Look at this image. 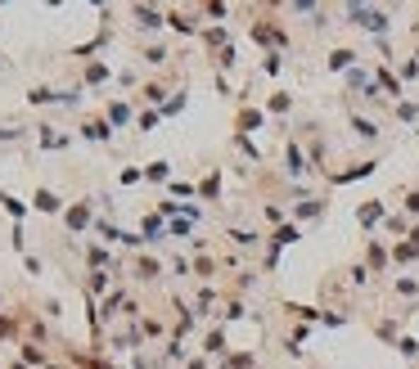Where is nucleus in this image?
<instances>
[{"label":"nucleus","instance_id":"60","mask_svg":"<svg viewBox=\"0 0 419 369\" xmlns=\"http://www.w3.org/2000/svg\"><path fill=\"white\" fill-rule=\"evenodd\" d=\"M226 14H230V9L217 5V0H212V5H203V18H226Z\"/></svg>","mask_w":419,"mask_h":369},{"label":"nucleus","instance_id":"22","mask_svg":"<svg viewBox=\"0 0 419 369\" xmlns=\"http://www.w3.org/2000/svg\"><path fill=\"white\" fill-rule=\"evenodd\" d=\"M59 100H64V90H54V86H32V90H28V104L32 108H50Z\"/></svg>","mask_w":419,"mask_h":369},{"label":"nucleus","instance_id":"44","mask_svg":"<svg viewBox=\"0 0 419 369\" xmlns=\"http://www.w3.org/2000/svg\"><path fill=\"white\" fill-rule=\"evenodd\" d=\"M397 356H406V361H419V342H415L411 334H401V338H397Z\"/></svg>","mask_w":419,"mask_h":369},{"label":"nucleus","instance_id":"53","mask_svg":"<svg viewBox=\"0 0 419 369\" xmlns=\"http://www.w3.org/2000/svg\"><path fill=\"white\" fill-rule=\"evenodd\" d=\"M23 135H28L23 127H0V144H18Z\"/></svg>","mask_w":419,"mask_h":369},{"label":"nucleus","instance_id":"62","mask_svg":"<svg viewBox=\"0 0 419 369\" xmlns=\"http://www.w3.org/2000/svg\"><path fill=\"white\" fill-rule=\"evenodd\" d=\"M9 369H32V365H23V361H18V365H9Z\"/></svg>","mask_w":419,"mask_h":369},{"label":"nucleus","instance_id":"54","mask_svg":"<svg viewBox=\"0 0 419 369\" xmlns=\"http://www.w3.org/2000/svg\"><path fill=\"white\" fill-rule=\"evenodd\" d=\"M14 329H18V320L9 311H0V338H14Z\"/></svg>","mask_w":419,"mask_h":369},{"label":"nucleus","instance_id":"27","mask_svg":"<svg viewBox=\"0 0 419 369\" xmlns=\"http://www.w3.org/2000/svg\"><path fill=\"white\" fill-rule=\"evenodd\" d=\"M266 113H270V117H285V113H293V95H289V90H275V95L266 100Z\"/></svg>","mask_w":419,"mask_h":369},{"label":"nucleus","instance_id":"31","mask_svg":"<svg viewBox=\"0 0 419 369\" xmlns=\"http://www.w3.org/2000/svg\"><path fill=\"white\" fill-rule=\"evenodd\" d=\"M104 117L113 122V127H127V122H131V104L127 100H113V104L104 108Z\"/></svg>","mask_w":419,"mask_h":369},{"label":"nucleus","instance_id":"56","mask_svg":"<svg viewBox=\"0 0 419 369\" xmlns=\"http://www.w3.org/2000/svg\"><path fill=\"white\" fill-rule=\"evenodd\" d=\"M117 180H122V184H140V180H144V171H140V167H122V176H117Z\"/></svg>","mask_w":419,"mask_h":369},{"label":"nucleus","instance_id":"41","mask_svg":"<svg viewBox=\"0 0 419 369\" xmlns=\"http://www.w3.org/2000/svg\"><path fill=\"white\" fill-rule=\"evenodd\" d=\"M18 356H23V365H36V369L45 365V351L36 347V342H23V347H18Z\"/></svg>","mask_w":419,"mask_h":369},{"label":"nucleus","instance_id":"1","mask_svg":"<svg viewBox=\"0 0 419 369\" xmlns=\"http://www.w3.org/2000/svg\"><path fill=\"white\" fill-rule=\"evenodd\" d=\"M343 18H348L356 32H369L374 41H384V36L392 32V18L384 14V9H374V5H343Z\"/></svg>","mask_w":419,"mask_h":369},{"label":"nucleus","instance_id":"13","mask_svg":"<svg viewBox=\"0 0 419 369\" xmlns=\"http://www.w3.org/2000/svg\"><path fill=\"white\" fill-rule=\"evenodd\" d=\"M91 221H95V203H72L64 212V226L72 235H77V230H91Z\"/></svg>","mask_w":419,"mask_h":369},{"label":"nucleus","instance_id":"30","mask_svg":"<svg viewBox=\"0 0 419 369\" xmlns=\"http://www.w3.org/2000/svg\"><path fill=\"white\" fill-rule=\"evenodd\" d=\"M140 59H144V68H167V45H144L140 50Z\"/></svg>","mask_w":419,"mask_h":369},{"label":"nucleus","instance_id":"55","mask_svg":"<svg viewBox=\"0 0 419 369\" xmlns=\"http://www.w3.org/2000/svg\"><path fill=\"white\" fill-rule=\"evenodd\" d=\"M23 266H28V275H45V262H41L36 252H28V257H23Z\"/></svg>","mask_w":419,"mask_h":369},{"label":"nucleus","instance_id":"48","mask_svg":"<svg viewBox=\"0 0 419 369\" xmlns=\"http://www.w3.org/2000/svg\"><path fill=\"white\" fill-rule=\"evenodd\" d=\"M397 77H401V81H415V77H419V54H411V59H401V68H397Z\"/></svg>","mask_w":419,"mask_h":369},{"label":"nucleus","instance_id":"6","mask_svg":"<svg viewBox=\"0 0 419 369\" xmlns=\"http://www.w3.org/2000/svg\"><path fill=\"white\" fill-rule=\"evenodd\" d=\"M379 171V158H365V163H352L348 171H329V184H352V180H365Z\"/></svg>","mask_w":419,"mask_h":369},{"label":"nucleus","instance_id":"9","mask_svg":"<svg viewBox=\"0 0 419 369\" xmlns=\"http://www.w3.org/2000/svg\"><path fill=\"white\" fill-rule=\"evenodd\" d=\"M81 140L108 144V140H113V122H108V117H86V122H81Z\"/></svg>","mask_w":419,"mask_h":369},{"label":"nucleus","instance_id":"43","mask_svg":"<svg viewBox=\"0 0 419 369\" xmlns=\"http://www.w3.org/2000/svg\"><path fill=\"white\" fill-rule=\"evenodd\" d=\"M248 288H257V270H235V298H243Z\"/></svg>","mask_w":419,"mask_h":369},{"label":"nucleus","instance_id":"52","mask_svg":"<svg viewBox=\"0 0 419 369\" xmlns=\"http://www.w3.org/2000/svg\"><path fill=\"white\" fill-rule=\"evenodd\" d=\"M167 361H185V338L171 334V342H167Z\"/></svg>","mask_w":419,"mask_h":369},{"label":"nucleus","instance_id":"21","mask_svg":"<svg viewBox=\"0 0 419 369\" xmlns=\"http://www.w3.org/2000/svg\"><path fill=\"white\" fill-rule=\"evenodd\" d=\"M302 239V226H298V221H289V226H280V230H270V248H289V243H298Z\"/></svg>","mask_w":419,"mask_h":369},{"label":"nucleus","instance_id":"45","mask_svg":"<svg viewBox=\"0 0 419 369\" xmlns=\"http://www.w3.org/2000/svg\"><path fill=\"white\" fill-rule=\"evenodd\" d=\"M374 334L384 338L388 347H397V338H401V334H397V324H392V320H379V324H374Z\"/></svg>","mask_w":419,"mask_h":369},{"label":"nucleus","instance_id":"35","mask_svg":"<svg viewBox=\"0 0 419 369\" xmlns=\"http://www.w3.org/2000/svg\"><path fill=\"white\" fill-rule=\"evenodd\" d=\"M194 275H199L203 284H212L217 279V257H194Z\"/></svg>","mask_w":419,"mask_h":369},{"label":"nucleus","instance_id":"24","mask_svg":"<svg viewBox=\"0 0 419 369\" xmlns=\"http://www.w3.org/2000/svg\"><path fill=\"white\" fill-rule=\"evenodd\" d=\"M415 262H419V248H415L411 239H397V243H392V266H415Z\"/></svg>","mask_w":419,"mask_h":369},{"label":"nucleus","instance_id":"59","mask_svg":"<svg viewBox=\"0 0 419 369\" xmlns=\"http://www.w3.org/2000/svg\"><path fill=\"white\" fill-rule=\"evenodd\" d=\"M180 108H185V90L176 95V100H167V108H163V117H176V113H180Z\"/></svg>","mask_w":419,"mask_h":369},{"label":"nucleus","instance_id":"38","mask_svg":"<svg viewBox=\"0 0 419 369\" xmlns=\"http://www.w3.org/2000/svg\"><path fill=\"white\" fill-rule=\"evenodd\" d=\"M86 86H100V81H108V64H100V59H91L86 64V77H81Z\"/></svg>","mask_w":419,"mask_h":369},{"label":"nucleus","instance_id":"49","mask_svg":"<svg viewBox=\"0 0 419 369\" xmlns=\"http://www.w3.org/2000/svg\"><path fill=\"white\" fill-rule=\"evenodd\" d=\"M190 230H194V221H167V235L171 239H190Z\"/></svg>","mask_w":419,"mask_h":369},{"label":"nucleus","instance_id":"26","mask_svg":"<svg viewBox=\"0 0 419 369\" xmlns=\"http://www.w3.org/2000/svg\"><path fill=\"white\" fill-rule=\"evenodd\" d=\"M144 180H149V184H171V163H167V158L149 163V167H144Z\"/></svg>","mask_w":419,"mask_h":369},{"label":"nucleus","instance_id":"11","mask_svg":"<svg viewBox=\"0 0 419 369\" xmlns=\"http://www.w3.org/2000/svg\"><path fill=\"white\" fill-rule=\"evenodd\" d=\"M167 28H171V32H180V36H203L199 18H194L190 9H167Z\"/></svg>","mask_w":419,"mask_h":369},{"label":"nucleus","instance_id":"40","mask_svg":"<svg viewBox=\"0 0 419 369\" xmlns=\"http://www.w3.org/2000/svg\"><path fill=\"white\" fill-rule=\"evenodd\" d=\"M95 235H100L104 243H122V235H127V230H117L113 221H95Z\"/></svg>","mask_w":419,"mask_h":369},{"label":"nucleus","instance_id":"47","mask_svg":"<svg viewBox=\"0 0 419 369\" xmlns=\"http://www.w3.org/2000/svg\"><path fill=\"white\" fill-rule=\"evenodd\" d=\"M280 68H285V54L266 50V59H262V72H266V77H280Z\"/></svg>","mask_w":419,"mask_h":369},{"label":"nucleus","instance_id":"7","mask_svg":"<svg viewBox=\"0 0 419 369\" xmlns=\"http://www.w3.org/2000/svg\"><path fill=\"white\" fill-rule=\"evenodd\" d=\"M348 127H352V135H356L361 144H374L379 135H384V131H379V122L365 117V113H348Z\"/></svg>","mask_w":419,"mask_h":369},{"label":"nucleus","instance_id":"4","mask_svg":"<svg viewBox=\"0 0 419 369\" xmlns=\"http://www.w3.org/2000/svg\"><path fill=\"white\" fill-rule=\"evenodd\" d=\"M361 262H365L369 275H388V266H392V248H388L384 239H365V257H361Z\"/></svg>","mask_w":419,"mask_h":369},{"label":"nucleus","instance_id":"2","mask_svg":"<svg viewBox=\"0 0 419 369\" xmlns=\"http://www.w3.org/2000/svg\"><path fill=\"white\" fill-rule=\"evenodd\" d=\"M302 135H306V158H311V171L329 180V144H325V131L316 122H302Z\"/></svg>","mask_w":419,"mask_h":369},{"label":"nucleus","instance_id":"14","mask_svg":"<svg viewBox=\"0 0 419 369\" xmlns=\"http://www.w3.org/2000/svg\"><path fill=\"white\" fill-rule=\"evenodd\" d=\"M325 68H329V72H352V68H361V54H356L352 45H338V50H329Z\"/></svg>","mask_w":419,"mask_h":369},{"label":"nucleus","instance_id":"15","mask_svg":"<svg viewBox=\"0 0 419 369\" xmlns=\"http://www.w3.org/2000/svg\"><path fill=\"white\" fill-rule=\"evenodd\" d=\"M131 18H135V28H140V32H158L167 23V14H163V9H154V5H135Z\"/></svg>","mask_w":419,"mask_h":369},{"label":"nucleus","instance_id":"33","mask_svg":"<svg viewBox=\"0 0 419 369\" xmlns=\"http://www.w3.org/2000/svg\"><path fill=\"white\" fill-rule=\"evenodd\" d=\"M217 194H221V171H207L203 184H199V199H203V203H212Z\"/></svg>","mask_w":419,"mask_h":369},{"label":"nucleus","instance_id":"46","mask_svg":"<svg viewBox=\"0 0 419 369\" xmlns=\"http://www.w3.org/2000/svg\"><path fill=\"white\" fill-rule=\"evenodd\" d=\"M235 149H239L243 158H253V163H262V149H257V144L248 140V135H235Z\"/></svg>","mask_w":419,"mask_h":369},{"label":"nucleus","instance_id":"58","mask_svg":"<svg viewBox=\"0 0 419 369\" xmlns=\"http://www.w3.org/2000/svg\"><path fill=\"white\" fill-rule=\"evenodd\" d=\"M171 194H176V199H190V194H199V189H194L190 180H171Z\"/></svg>","mask_w":419,"mask_h":369},{"label":"nucleus","instance_id":"8","mask_svg":"<svg viewBox=\"0 0 419 369\" xmlns=\"http://www.w3.org/2000/svg\"><path fill=\"white\" fill-rule=\"evenodd\" d=\"M384 216H388L384 199H369V203H361V207H356V226H361V230H374V226H384Z\"/></svg>","mask_w":419,"mask_h":369},{"label":"nucleus","instance_id":"20","mask_svg":"<svg viewBox=\"0 0 419 369\" xmlns=\"http://www.w3.org/2000/svg\"><path fill=\"white\" fill-rule=\"evenodd\" d=\"M266 122V108H239V117H235V135H248L257 131Z\"/></svg>","mask_w":419,"mask_h":369},{"label":"nucleus","instance_id":"19","mask_svg":"<svg viewBox=\"0 0 419 369\" xmlns=\"http://www.w3.org/2000/svg\"><path fill=\"white\" fill-rule=\"evenodd\" d=\"M36 144H41V149H68L72 135H64L59 127H36Z\"/></svg>","mask_w":419,"mask_h":369},{"label":"nucleus","instance_id":"25","mask_svg":"<svg viewBox=\"0 0 419 369\" xmlns=\"http://www.w3.org/2000/svg\"><path fill=\"white\" fill-rule=\"evenodd\" d=\"M212 306H217V288H212V284H203V288H199V298H194V315L207 320V315H212Z\"/></svg>","mask_w":419,"mask_h":369},{"label":"nucleus","instance_id":"37","mask_svg":"<svg viewBox=\"0 0 419 369\" xmlns=\"http://www.w3.org/2000/svg\"><path fill=\"white\" fill-rule=\"evenodd\" d=\"M392 117H397V122H419V100H401V104H392Z\"/></svg>","mask_w":419,"mask_h":369},{"label":"nucleus","instance_id":"51","mask_svg":"<svg viewBox=\"0 0 419 369\" xmlns=\"http://www.w3.org/2000/svg\"><path fill=\"white\" fill-rule=\"evenodd\" d=\"M158 117H163V113H158V108H149V113L135 117V127H140V131H154V127H158Z\"/></svg>","mask_w":419,"mask_h":369},{"label":"nucleus","instance_id":"36","mask_svg":"<svg viewBox=\"0 0 419 369\" xmlns=\"http://www.w3.org/2000/svg\"><path fill=\"white\" fill-rule=\"evenodd\" d=\"M221 365H226V369H257V356L253 351H230Z\"/></svg>","mask_w":419,"mask_h":369},{"label":"nucleus","instance_id":"29","mask_svg":"<svg viewBox=\"0 0 419 369\" xmlns=\"http://www.w3.org/2000/svg\"><path fill=\"white\" fill-rule=\"evenodd\" d=\"M86 293H91V298H108V270H86Z\"/></svg>","mask_w":419,"mask_h":369},{"label":"nucleus","instance_id":"17","mask_svg":"<svg viewBox=\"0 0 419 369\" xmlns=\"http://www.w3.org/2000/svg\"><path fill=\"white\" fill-rule=\"evenodd\" d=\"M226 239L235 243L239 252H257V248H262V235H257V230H243V226H230V230H226Z\"/></svg>","mask_w":419,"mask_h":369},{"label":"nucleus","instance_id":"3","mask_svg":"<svg viewBox=\"0 0 419 369\" xmlns=\"http://www.w3.org/2000/svg\"><path fill=\"white\" fill-rule=\"evenodd\" d=\"M306 171H311V158H306V149L298 144V135H289V140H285V176L298 184Z\"/></svg>","mask_w":419,"mask_h":369},{"label":"nucleus","instance_id":"12","mask_svg":"<svg viewBox=\"0 0 419 369\" xmlns=\"http://www.w3.org/2000/svg\"><path fill=\"white\" fill-rule=\"evenodd\" d=\"M374 81H379V90H384V95H388V100H397V104H401V95H406V86H401V77H397V72H392L388 64H379V68H374Z\"/></svg>","mask_w":419,"mask_h":369},{"label":"nucleus","instance_id":"5","mask_svg":"<svg viewBox=\"0 0 419 369\" xmlns=\"http://www.w3.org/2000/svg\"><path fill=\"white\" fill-rule=\"evenodd\" d=\"M325 212H329V203L320 199V194H311V199H302V203L289 207V221H298V226H302V221H320Z\"/></svg>","mask_w":419,"mask_h":369},{"label":"nucleus","instance_id":"39","mask_svg":"<svg viewBox=\"0 0 419 369\" xmlns=\"http://www.w3.org/2000/svg\"><path fill=\"white\" fill-rule=\"evenodd\" d=\"M401 212L411 216V221L419 216V184H411V189H401Z\"/></svg>","mask_w":419,"mask_h":369},{"label":"nucleus","instance_id":"34","mask_svg":"<svg viewBox=\"0 0 419 369\" xmlns=\"http://www.w3.org/2000/svg\"><path fill=\"white\" fill-rule=\"evenodd\" d=\"M392 293H397V298H419V279L415 275H397L392 279Z\"/></svg>","mask_w":419,"mask_h":369},{"label":"nucleus","instance_id":"23","mask_svg":"<svg viewBox=\"0 0 419 369\" xmlns=\"http://www.w3.org/2000/svg\"><path fill=\"white\" fill-rule=\"evenodd\" d=\"M140 100L149 104V108H158V113H163V108H167V86H163V81H144Z\"/></svg>","mask_w":419,"mask_h":369},{"label":"nucleus","instance_id":"61","mask_svg":"<svg viewBox=\"0 0 419 369\" xmlns=\"http://www.w3.org/2000/svg\"><path fill=\"white\" fill-rule=\"evenodd\" d=\"M406 239H411V243H415V248H419V226H411V235H406Z\"/></svg>","mask_w":419,"mask_h":369},{"label":"nucleus","instance_id":"42","mask_svg":"<svg viewBox=\"0 0 419 369\" xmlns=\"http://www.w3.org/2000/svg\"><path fill=\"white\" fill-rule=\"evenodd\" d=\"M117 306H127V288H113V293L100 302V311H104V315H117Z\"/></svg>","mask_w":419,"mask_h":369},{"label":"nucleus","instance_id":"28","mask_svg":"<svg viewBox=\"0 0 419 369\" xmlns=\"http://www.w3.org/2000/svg\"><path fill=\"white\" fill-rule=\"evenodd\" d=\"M86 266H91V270H113V252H108L104 243H95V248L86 252Z\"/></svg>","mask_w":419,"mask_h":369},{"label":"nucleus","instance_id":"10","mask_svg":"<svg viewBox=\"0 0 419 369\" xmlns=\"http://www.w3.org/2000/svg\"><path fill=\"white\" fill-rule=\"evenodd\" d=\"M32 212H41V216H64L68 207H64V199H59L54 189H36V194H32Z\"/></svg>","mask_w":419,"mask_h":369},{"label":"nucleus","instance_id":"32","mask_svg":"<svg viewBox=\"0 0 419 369\" xmlns=\"http://www.w3.org/2000/svg\"><path fill=\"white\" fill-rule=\"evenodd\" d=\"M140 235H149V243H158V239L167 235V221L163 216H144L140 221Z\"/></svg>","mask_w":419,"mask_h":369},{"label":"nucleus","instance_id":"57","mask_svg":"<svg viewBox=\"0 0 419 369\" xmlns=\"http://www.w3.org/2000/svg\"><path fill=\"white\" fill-rule=\"evenodd\" d=\"M217 64H221V68H226V72H230V68H235V64H239V59H235V45H226V50H221V54H217Z\"/></svg>","mask_w":419,"mask_h":369},{"label":"nucleus","instance_id":"16","mask_svg":"<svg viewBox=\"0 0 419 369\" xmlns=\"http://www.w3.org/2000/svg\"><path fill=\"white\" fill-rule=\"evenodd\" d=\"M203 356H217V361H226L230 347H226V324H212L203 334Z\"/></svg>","mask_w":419,"mask_h":369},{"label":"nucleus","instance_id":"50","mask_svg":"<svg viewBox=\"0 0 419 369\" xmlns=\"http://www.w3.org/2000/svg\"><path fill=\"white\" fill-rule=\"evenodd\" d=\"M221 315H226V320H243V315H248V306H243V298H230Z\"/></svg>","mask_w":419,"mask_h":369},{"label":"nucleus","instance_id":"18","mask_svg":"<svg viewBox=\"0 0 419 369\" xmlns=\"http://www.w3.org/2000/svg\"><path fill=\"white\" fill-rule=\"evenodd\" d=\"M131 275L140 279V284H154L158 275H163V262L158 257H135V266H131Z\"/></svg>","mask_w":419,"mask_h":369}]
</instances>
